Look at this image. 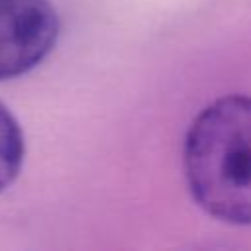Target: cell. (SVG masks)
Segmentation results:
<instances>
[{
    "label": "cell",
    "mask_w": 251,
    "mask_h": 251,
    "mask_svg": "<svg viewBox=\"0 0 251 251\" xmlns=\"http://www.w3.org/2000/svg\"><path fill=\"white\" fill-rule=\"evenodd\" d=\"M184 173L194 200L227 224H251V98L216 100L192 122Z\"/></svg>",
    "instance_id": "6da1fadb"
},
{
    "label": "cell",
    "mask_w": 251,
    "mask_h": 251,
    "mask_svg": "<svg viewBox=\"0 0 251 251\" xmlns=\"http://www.w3.org/2000/svg\"><path fill=\"white\" fill-rule=\"evenodd\" d=\"M57 37L59 18L49 0H0V80L35 69Z\"/></svg>",
    "instance_id": "7a4b0ae2"
},
{
    "label": "cell",
    "mask_w": 251,
    "mask_h": 251,
    "mask_svg": "<svg viewBox=\"0 0 251 251\" xmlns=\"http://www.w3.org/2000/svg\"><path fill=\"white\" fill-rule=\"evenodd\" d=\"M25 141L14 114L0 102V192L6 190L24 165Z\"/></svg>",
    "instance_id": "3957f363"
}]
</instances>
